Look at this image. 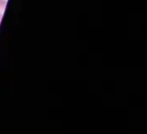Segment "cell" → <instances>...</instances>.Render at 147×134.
<instances>
[{"mask_svg":"<svg viewBox=\"0 0 147 134\" xmlns=\"http://www.w3.org/2000/svg\"><path fill=\"white\" fill-rule=\"evenodd\" d=\"M3 14L0 13V22H1V21H2V19H3Z\"/></svg>","mask_w":147,"mask_h":134,"instance_id":"6da1fadb","label":"cell"}]
</instances>
